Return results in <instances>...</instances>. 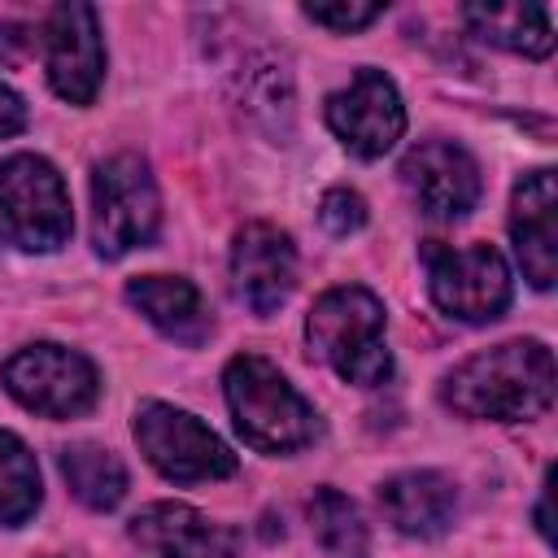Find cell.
I'll list each match as a JSON object with an SVG mask.
<instances>
[{
    "label": "cell",
    "instance_id": "d6986e66",
    "mask_svg": "<svg viewBox=\"0 0 558 558\" xmlns=\"http://www.w3.org/2000/svg\"><path fill=\"white\" fill-rule=\"evenodd\" d=\"M310 527L318 536V545L331 554V558H366L371 554V532L357 514V506L336 493V488H318L310 497Z\"/></svg>",
    "mask_w": 558,
    "mask_h": 558
},
{
    "label": "cell",
    "instance_id": "44dd1931",
    "mask_svg": "<svg viewBox=\"0 0 558 558\" xmlns=\"http://www.w3.org/2000/svg\"><path fill=\"white\" fill-rule=\"evenodd\" d=\"M318 222L331 231V235H353L366 227V201L353 192V187H331L323 201H318Z\"/></svg>",
    "mask_w": 558,
    "mask_h": 558
},
{
    "label": "cell",
    "instance_id": "484cf974",
    "mask_svg": "<svg viewBox=\"0 0 558 558\" xmlns=\"http://www.w3.org/2000/svg\"><path fill=\"white\" fill-rule=\"evenodd\" d=\"M148 558H153V554H148Z\"/></svg>",
    "mask_w": 558,
    "mask_h": 558
},
{
    "label": "cell",
    "instance_id": "30bf717a",
    "mask_svg": "<svg viewBox=\"0 0 558 558\" xmlns=\"http://www.w3.org/2000/svg\"><path fill=\"white\" fill-rule=\"evenodd\" d=\"M44 61L48 83L61 100L87 105L105 74V48H100V22L92 4H57L44 22Z\"/></svg>",
    "mask_w": 558,
    "mask_h": 558
},
{
    "label": "cell",
    "instance_id": "277c9868",
    "mask_svg": "<svg viewBox=\"0 0 558 558\" xmlns=\"http://www.w3.org/2000/svg\"><path fill=\"white\" fill-rule=\"evenodd\" d=\"M70 192L52 161L13 153L0 161V240L26 253H52L70 240Z\"/></svg>",
    "mask_w": 558,
    "mask_h": 558
},
{
    "label": "cell",
    "instance_id": "8992f818",
    "mask_svg": "<svg viewBox=\"0 0 558 558\" xmlns=\"http://www.w3.org/2000/svg\"><path fill=\"white\" fill-rule=\"evenodd\" d=\"M423 262H427V292L449 318L488 323V318H501V310L510 305V270L493 244L453 248V244L427 240Z\"/></svg>",
    "mask_w": 558,
    "mask_h": 558
},
{
    "label": "cell",
    "instance_id": "603a6c76",
    "mask_svg": "<svg viewBox=\"0 0 558 558\" xmlns=\"http://www.w3.org/2000/svg\"><path fill=\"white\" fill-rule=\"evenodd\" d=\"M35 44H39V39H35L22 22H0V61H4V65H22Z\"/></svg>",
    "mask_w": 558,
    "mask_h": 558
},
{
    "label": "cell",
    "instance_id": "6da1fadb",
    "mask_svg": "<svg viewBox=\"0 0 558 558\" xmlns=\"http://www.w3.org/2000/svg\"><path fill=\"white\" fill-rule=\"evenodd\" d=\"M440 397L462 418H536L554 401V353L541 340H506L449 371Z\"/></svg>",
    "mask_w": 558,
    "mask_h": 558
},
{
    "label": "cell",
    "instance_id": "4fadbf2b",
    "mask_svg": "<svg viewBox=\"0 0 558 558\" xmlns=\"http://www.w3.org/2000/svg\"><path fill=\"white\" fill-rule=\"evenodd\" d=\"M510 235L523 262V275L536 288H549L558 275V183L554 170H532L510 196Z\"/></svg>",
    "mask_w": 558,
    "mask_h": 558
},
{
    "label": "cell",
    "instance_id": "7a4b0ae2",
    "mask_svg": "<svg viewBox=\"0 0 558 558\" xmlns=\"http://www.w3.org/2000/svg\"><path fill=\"white\" fill-rule=\"evenodd\" d=\"M227 410L235 432L262 453H292L318 436L314 405L288 384V375L262 353H240L222 371Z\"/></svg>",
    "mask_w": 558,
    "mask_h": 558
},
{
    "label": "cell",
    "instance_id": "e0dca14e",
    "mask_svg": "<svg viewBox=\"0 0 558 558\" xmlns=\"http://www.w3.org/2000/svg\"><path fill=\"white\" fill-rule=\"evenodd\" d=\"M466 26L510 52L523 57H549L554 52V22L545 4H466Z\"/></svg>",
    "mask_w": 558,
    "mask_h": 558
},
{
    "label": "cell",
    "instance_id": "8fae6325",
    "mask_svg": "<svg viewBox=\"0 0 558 558\" xmlns=\"http://www.w3.org/2000/svg\"><path fill=\"white\" fill-rule=\"evenodd\" d=\"M401 183L432 218H462L480 201V166L462 144L449 140L414 144L401 161Z\"/></svg>",
    "mask_w": 558,
    "mask_h": 558
},
{
    "label": "cell",
    "instance_id": "ba28073f",
    "mask_svg": "<svg viewBox=\"0 0 558 558\" xmlns=\"http://www.w3.org/2000/svg\"><path fill=\"white\" fill-rule=\"evenodd\" d=\"M0 384L9 388L13 401H22L26 410L48 414V418H70V414L92 410V401L100 392L96 366L65 344L17 349L13 357H4Z\"/></svg>",
    "mask_w": 558,
    "mask_h": 558
},
{
    "label": "cell",
    "instance_id": "3957f363",
    "mask_svg": "<svg viewBox=\"0 0 558 558\" xmlns=\"http://www.w3.org/2000/svg\"><path fill=\"white\" fill-rule=\"evenodd\" d=\"M305 340L340 379L375 388L392 375V353L384 344V305L375 292L349 283L314 301L305 318Z\"/></svg>",
    "mask_w": 558,
    "mask_h": 558
},
{
    "label": "cell",
    "instance_id": "5b68a950",
    "mask_svg": "<svg viewBox=\"0 0 558 558\" xmlns=\"http://www.w3.org/2000/svg\"><path fill=\"white\" fill-rule=\"evenodd\" d=\"M161 201L148 166L135 153H118L92 174V244L105 257L144 248L157 235Z\"/></svg>",
    "mask_w": 558,
    "mask_h": 558
},
{
    "label": "cell",
    "instance_id": "d4e9b609",
    "mask_svg": "<svg viewBox=\"0 0 558 558\" xmlns=\"http://www.w3.org/2000/svg\"><path fill=\"white\" fill-rule=\"evenodd\" d=\"M536 527H541V536H549V480H545V493H541V506H536Z\"/></svg>",
    "mask_w": 558,
    "mask_h": 558
},
{
    "label": "cell",
    "instance_id": "52a82bcc",
    "mask_svg": "<svg viewBox=\"0 0 558 558\" xmlns=\"http://www.w3.org/2000/svg\"><path fill=\"white\" fill-rule=\"evenodd\" d=\"M135 440L140 453L174 484L227 480L235 471V453L196 414L166 401H144L135 410Z\"/></svg>",
    "mask_w": 558,
    "mask_h": 558
},
{
    "label": "cell",
    "instance_id": "2e32d148",
    "mask_svg": "<svg viewBox=\"0 0 558 558\" xmlns=\"http://www.w3.org/2000/svg\"><path fill=\"white\" fill-rule=\"evenodd\" d=\"M126 301L170 340L201 344L214 331V318L201 301V292L179 275H140L126 283Z\"/></svg>",
    "mask_w": 558,
    "mask_h": 558
},
{
    "label": "cell",
    "instance_id": "7c38bea8",
    "mask_svg": "<svg viewBox=\"0 0 558 558\" xmlns=\"http://www.w3.org/2000/svg\"><path fill=\"white\" fill-rule=\"evenodd\" d=\"M231 283L253 314H275L296 283V248L270 222H248L231 244Z\"/></svg>",
    "mask_w": 558,
    "mask_h": 558
},
{
    "label": "cell",
    "instance_id": "ac0fdd59",
    "mask_svg": "<svg viewBox=\"0 0 558 558\" xmlns=\"http://www.w3.org/2000/svg\"><path fill=\"white\" fill-rule=\"evenodd\" d=\"M61 475H65L70 493L92 510H113L126 497V466L118 462V453H109L100 445L61 449Z\"/></svg>",
    "mask_w": 558,
    "mask_h": 558
},
{
    "label": "cell",
    "instance_id": "5bb4252c",
    "mask_svg": "<svg viewBox=\"0 0 558 558\" xmlns=\"http://www.w3.org/2000/svg\"><path fill=\"white\" fill-rule=\"evenodd\" d=\"M131 541L153 558H231L235 532L183 501H157L131 519Z\"/></svg>",
    "mask_w": 558,
    "mask_h": 558
},
{
    "label": "cell",
    "instance_id": "cb8c5ba5",
    "mask_svg": "<svg viewBox=\"0 0 558 558\" xmlns=\"http://www.w3.org/2000/svg\"><path fill=\"white\" fill-rule=\"evenodd\" d=\"M22 126H26V105H22V96L9 92V87H0V140L17 135Z\"/></svg>",
    "mask_w": 558,
    "mask_h": 558
},
{
    "label": "cell",
    "instance_id": "9c48e42d",
    "mask_svg": "<svg viewBox=\"0 0 558 558\" xmlns=\"http://www.w3.org/2000/svg\"><path fill=\"white\" fill-rule=\"evenodd\" d=\"M327 126L336 131V140L357 153V157H384L401 131H405V105L397 96V83L375 70V65H362L349 87L331 92L327 96Z\"/></svg>",
    "mask_w": 558,
    "mask_h": 558
},
{
    "label": "cell",
    "instance_id": "ffe728a7",
    "mask_svg": "<svg viewBox=\"0 0 558 558\" xmlns=\"http://www.w3.org/2000/svg\"><path fill=\"white\" fill-rule=\"evenodd\" d=\"M39 506V466L35 453L0 427V523L17 527L35 514Z\"/></svg>",
    "mask_w": 558,
    "mask_h": 558
},
{
    "label": "cell",
    "instance_id": "9a60e30c",
    "mask_svg": "<svg viewBox=\"0 0 558 558\" xmlns=\"http://www.w3.org/2000/svg\"><path fill=\"white\" fill-rule=\"evenodd\" d=\"M453 506L458 488L440 471H401L379 484V510L388 514V523L418 541L440 536L453 523Z\"/></svg>",
    "mask_w": 558,
    "mask_h": 558
},
{
    "label": "cell",
    "instance_id": "7402d4cb",
    "mask_svg": "<svg viewBox=\"0 0 558 558\" xmlns=\"http://www.w3.org/2000/svg\"><path fill=\"white\" fill-rule=\"evenodd\" d=\"M379 13H384L379 4H305V17L318 26H331V31H362Z\"/></svg>",
    "mask_w": 558,
    "mask_h": 558
}]
</instances>
